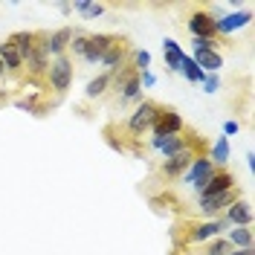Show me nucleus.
<instances>
[{
  "instance_id": "423d86ee",
  "label": "nucleus",
  "mask_w": 255,
  "mask_h": 255,
  "mask_svg": "<svg viewBox=\"0 0 255 255\" xmlns=\"http://www.w3.org/2000/svg\"><path fill=\"white\" fill-rule=\"evenodd\" d=\"M200 157V151H197V142L191 145V148H186V151H180V154H174V157L162 159V165H159V174L165 177V180H174V177H183L186 171H189L191 159Z\"/></svg>"
},
{
  "instance_id": "2f4dec72",
  "label": "nucleus",
  "mask_w": 255,
  "mask_h": 255,
  "mask_svg": "<svg viewBox=\"0 0 255 255\" xmlns=\"http://www.w3.org/2000/svg\"><path fill=\"white\" fill-rule=\"evenodd\" d=\"M139 81H142V87H154V76H151V70H145V73H139Z\"/></svg>"
},
{
  "instance_id": "aec40b11",
  "label": "nucleus",
  "mask_w": 255,
  "mask_h": 255,
  "mask_svg": "<svg viewBox=\"0 0 255 255\" xmlns=\"http://www.w3.org/2000/svg\"><path fill=\"white\" fill-rule=\"evenodd\" d=\"M226 241H229L232 250H253V229L250 226H235Z\"/></svg>"
},
{
  "instance_id": "7c9ffc66",
  "label": "nucleus",
  "mask_w": 255,
  "mask_h": 255,
  "mask_svg": "<svg viewBox=\"0 0 255 255\" xmlns=\"http://www.w3.org/2000/svg\"><path fill=\"white\" fill-rule=\"evenodd\" d=\"M238 130H241V125L235 122V119H229V122L223 125V136H232V133H238Z\"/></svg>"
},
{
  "instance_id": "7ed1b4c3",
  "label": "nucleus",
  "mask_w": 255,
  "mask_h": 255,
  "mask_svg": "<svg viewBox=\"0 0 255 255\" xmlns=\"http://www.w3.org/2000/svg\"><path fill=\"white\" fill-rule=\"evenodd\" d=\"M47 84L58 96H64L67 90H70V84H73V61H70L67 55L49 61V67H47Z\"/></svg>"
},
{
  "instance_id": "0eeeda50",
  "label": "nucleus",
  "mask_w": 255,
  "mask_h": 255,
  "mask_svg": "<svg viewBox=\"0 0 255 255\" xmlns=\"http://www.w3.org/2000/svg\"><path fill=\"white\" fill-rule=\"evenodd\" d=\"M223 229V221H200V223H189V229H186V235L177 241H183V244H203V241H215L221 235Z\"/></svg>"
},
{
  "instance_id": "f3484780",
  "label": "nucleus",
  "mask_w": 255,
  "mask_h": 255,
  "mask_svg": "<svg viewBox=\"0 0 255 255\" xmlns=\"http://www.w3.org/2000/svg\"><path fill=\"white\" fill-rule=\"evenodd\" d=\"M0 64L6 67V73H9V76H17V73L23 70V58L17 55V49L12 47L9 41H3V44H0Z\"/></svg>"
},
{
  "instance_id": "cd10ccee",
  "label": "nucleus",
  "mask_w": 255,
  "mask_h": 255,
  "mask_svg": "<svg viewBox=\"0 0 255 255\" xmlns=\"http://www.w3.org/2000/svg\"><path fill=\"white\" fill-rule=\"evenodd\" d=\"M151 203H154V206H165V209H177L180 206V200H177L171 191H162V194H157V197H151Z\"/></svg>"
},
{
  "instance_id": "4468645a",
  "label": "nucleus",
  "mask_w": 255,
  "mask_h": 255,
  "mask_svg": "<svg viewBox=\"0 0 255 255\" xmlns=\"http://www.w3.org/2000/svg\"><path fill=\"white\" fill-rule=\"evenodd\" d=\"M250 20H253V12H250V9H244V12H232V15L218 17V20H215V26H218V35H229V32L247 26Z\"/></svg>"
},
{
  "instance_id": "f257e3e1",
  "label": "nucleus",
  "mask_w": 255,
  "mask_h": 255,
  "mask_svg": "<svg viewBox=\"0 0 255 255\" xmlns=\"http://www.w3.org/2000/svg\"><path fill=\"white\" fill-rule=\"evenodd\" d=\"M111 76H113L111 90H116V99H119V105L136 102V99L142 96V81H139V73L130 67V61L122 64L119 70H113Z\"/></svg>"
},
{
  "instance_id": "f8f14e48",
  "label": "nucleus",
  "mask_w": 255,
  "mask_h": 255,
  "mask_svg": "<svg viewBox=\"0 0 255 255\" xmlns=\"http://www.w3.org/2000/svg\"><path fill=\"white\" fill-rule=\"evenodd\" d=\"M38 38H41V32H12L6 41H9V44L17 49V55L26 61L32 52H35V47H38Z\"/></svg>"
},
{
  "instance_id": "9d476101",
  "label": "nucleus",
  "mask_w": 255,
  "mask_h": 255,
  "mask_svg": "<svg viewBox=\"0 0 255 255\" xmlns=\"http://www.w3.org/2000/svg\"><path fill=\"white\" fill-rule=\"evenodd\" d=\"M235 200H238V186L229 191H221V194H212V197H200V212L206 215V221H215V215L226 212V206Z\"/></svg>"
},
{
  "instance_id": "b1692460",
  "label": "nucleus",
  "mask_w": 255,
  "mask_h": 255,
  "mask_svg": "<svg viewBox=\"0 0 255 255\" xmlns=\"http://www.w3.org/2000/svg\"><path fill=\"white\" fill-rule=\"evenodd\" d=\"M76 12H79L84 20H96L99 15L108 12V6H105V3H84V0H81V3H76Z\"/></svg>"
},
{
  "instance_id": "39448f33",
  "label": "nucleus",
  "mask_w": 255,
  "mask_h": 255,
  "mask_svg": "<svg viewBox=\"0 0 255 255\" xmlns=\"http://www.w3.org/2000/svg\"><path fill=\"white\" fill-rule=\"evenodd\" d=\"M215 20L218 17L206 12V9H194L186 20V26H189L191 38H203V41H218V26H215Z\"/></svg>"
},
{
  "instance_id": "9b49d317",
  "label": "nucleus",
  "mask_w": 255,
  "mask_h": 255,
  "mask_svg": "<svg viewBox=\"0 0 255 255\" xmlns=\"http://www.w3.org/2000/svg\"><path fill=\"white\" fill-rule=\"evenodd\" d=\"M215 168H218V165L209 159V154H200V157L191 159V165H189V171L183 174V180H186V183H191L194 189H200L209 177L215 174Z\"/></svg>"
},
{
  "instance_id": "6ab92c4d",
  "label": "nucleus",
  "mask_w": 255,
  "mask_h": 255,
  "mask_svg": "<svg viewBox=\"0 0 255 255\" xmlns=\"http://www.w3.org/2000/svg\"><path fill=\"white\" fill-rule=\"evenodd\" d=\"M162 58H165V67H168L171 73H177V70H180V64H183V58H186V52L180 49L177 41L165 38V41H162Z\"/></svg>"
},
{
  "instance_id": "1a4fd4ad",
  "label": "nucleus",
  "mask_w": 255,
  "mask_h": 255,
  "mask_svg": "<svg viewBox=\"0 0 255 255\" xmlns=\"http://www.w3.org/2000/svg\"><path fill=\"white\" fill-rule=\"evenodd\" d=\"M229 189H235V174L229 168H215V174L197 189V197H212V194H221V191Z\"/></svg>"
},
{
  "instance_id": "dca6fc26",
  "label": "nucleus",
  "mask_w": 255,
  "mask_h": 255,
  "mask_svg": "<svg viewBox=\"0 0 255 255\" xmlns=\"http://www.w3.org/2000/svg\"><path fill=\"white\" fill-rule=\"evenodd\" d=\"M226 221L232 223V226H250L253 223V209L247 200H235V203H229L226 206Z\"/></svg>"
},
{
  "instance_id": "412c9836",
  "label": "nucleus",
  "mask_w": 255,
  "mask_h": 255,
  "mask_svg": "<svg viewBox=\"0 0 255 255\" xmlns=\"http://www.w3.org/2000/svg\"><path fill=\"white\" fill-rule=\"evenodd\" d=\"M111 81H113L111 73H102V76H96V79L90 81V84H87L84 96H87V99H102V96L111 90Z\"/></svg>"
},
{
  "instance_id": "72a5a7b5",
  "label": "nucleus",
  "mask_w": 255,
  "mask_h": 255,
  "mask_svg": "<svg viewBox=\"0 0 255 255\" xmlns=\"http://www.w3.org/2000/svg\"><path fill=\"white\" fill-rule=\"evenodd\" d=\"M6 76H9V73H6V67H3V64H0V81L6 79Z\"/></svg>"
},
{
  "instance_id": "473e14b6",
  "label": "nucleus",
  "mask_w": 255,
  "mask_h": 255,
  "mask_svg": "<svg viewBox=\"0 0 255 255\" xmlns=\"http://www.w3.org/2000/svg\"><path fill=\"white\" fill-rule=\"evenodd\" d=\"M229 255H253V250H232Z\"/></svg>"
},
{
  "instance_id": "a211bd4d",
  "label": "nucleus",
  "mask_w": 255,
  "mask_h": 255,
  "mask_svg": "<svg viewBox=\"0 0 255 255\" xmlns=\"http://www.w3.org/2000/svg\"><path fill=\"white\" fill-rule=\"evenodd\" d=\"M194 58V64L203 70V73H218L223 67V55L218 52V49H206V52H194L191 55Z\"/></svg>"
},
{
  "instance_id": "c756f323",
  "label": "nucleus",
  "mask_w": 255,
  "mask_h": 255,
  "mask_svg": "<svg viewBox=\"0 0 255 255\" xmlns=\"http://www.w3.org/2000/svg\"><path fill=\"white\" fill-rule=\"evenodd\" d=\"M194 52H206V49H218V41H203V38H191Z\"/></svg>"
},
{
  "instance_id": "6e6552de",
  "label": "nucleus",
  "mask_w": 255,
  "mask_h": 255,
  "mask_svg": "<svg viewBox=\"0 0 255 255\" xmlns=\"http://www.w3.org/2000/svg\"><path fill=\"white\" fill-rule=\"evenodd\" d=\"M119 41V35H111V32H96L87 38V52H84V61L87 64H102L105 52Z\"/></svg>"
},
{
  "instance_id": "2eb2a0df",
  "label": "nucleus",
  "mask_w": 255,
  "mask_h": 255,
  "mask_svg": "<svg viewBox=\"0 0 255 255\" xmlns=\"http://www.w3.org/2000/svg\"><path fill=\"white\" fill-rule=\"evenodd\" d=\"M128 52H130L128 41H125V38H119V41H116V44H113V47L108 49V52H105L102 64H105V67H108V70L113 73V70H119L122 64H128Z\"/></svg>"
},
{
  "instance_id": "c85d7f7f",
  "label": "nucleus",
  "mask_w": 255,
  "mask_h": 255,
  "mask_svg": "<svg viewBox=\"0 0 255 255\" xmlns=\"http://www.w3.org/2000/svg\"><path fill=\"white\" fill-rule=\"evenodd\" d=\"M218 87H221L218 73H206V79H203V90H206V93H218Z\"/></svg>"
},
{
  "instance_id": "20e7f679",
  "label": "nucleus",
  "mask_w": 255,
  "mask_h": 255,
  "mask_svg": "<svg viewBox=\"0 0 255 255\" xmlns=\"http://www.w3.org/2000/svg\"><path fill=\"white\" fill-rule=\"evenodd\" d=\"M151 130H154V136H162V139H165V136H180V133L186 130V122H183V116H180L174 108H162V105H159Z\"/></svg>"
},
{
  "instance_id": "f03ea898",
  "label": "nucleus",
  "mask_w": 255,
  "mask_h": 255,
  "mask_svg": "<svg viewBox=\"0 0 255 255\" xmlns=\"http://www.w3.org/2000/svg\"><path fill=\"white\" fill-rule=\"evenodd\" d=\"M159 105L157 102H151V99H142L139 105H136V111L128 116L125 122V130L130 139H139V136H145L148 130H151V125H154V116H157Z\"/></svg>"
},
{
  "instance_id": "ddd939ff",
  "label": "nucleus",
  "mask_w": 255,
  "mask_h": 255,
  "mask_svg": "<svg viewBox=\"0 0 255 255\" xmlns=\"http://www.w3.org/2000/svg\"><path fill=\"white\" fill-rule=\"evenodd\" d=\"M70 41H73V26H61V29L49 32V38H47V52L52 55V58H61V55H67Z\"/></svg>"
},
{
  "instance_id": "bb28decb",
  "label": "nucleus",
  "mask_w": 255,
  "mask_h": 255,
  "mask_svg": "<svg viewBox=\"0 0 255 255\" xmlns=\"http://www.w3.org/2000/svg\"><path fill=\"white\" fill-rule=\"evenodd\" d=\"M229 253H232V247H229L226 238H215L206 250H203V255H229Z\"/></svg>"
},
{
  "instance_id": "4be33fe9",
  "label": "nucleus",
  "mask_w": 255,
  "mask_h": 255,
  "mask_svg": "<svg viewBox=\"0 0 255 255\" xmlns=\"http://www.w3.org/2000/svg\"><path fill=\"white\" fill-rule=\"evenodd\" d=\"M177 73H183L186 81H191V84H203V79H206V73H203V70L194 64V58H189V55L183 58V64H180V70H177Z\"/></svg>"
},
{
  "instance_id": "5701e85b",
  "label": "nucleus",
  "mask_w": 255,
  "mask_h": 255,
  "mask_svg": "<svg viewBox=\"0 0 255 255\" xmlns=\"http://www.w3.org/2000/svg\"><path fill=\"white\" fill-rule=\"evenodd\" d=\"M209 159H212L218 168H223V165H226V159H229V139H226V136H218V142L212 145V154H209Z\"/></svg>"
},
{
  "instance_id": "393cba45",
  "label": "nucleus",
  "mask_w": 255,
  "mask_h": 255,
  "mask_svg": "<svg viewBox=\"0 0 255 255\" xmlns=\"http://www.w3.org/2000/svg\"><path fill=\"white\" fill-rule=\"evenodd\" d=\"M87 38H90V35H84V32H79V29H73V41H70L67 52H73V55L84 58V52H87Z\"/></svg>"
},
{
  "instance_id": "a878e982",
  "label": "nucleus",
  "mask_w": 255,
  "mask_h": 255,
  "mask_svg": "<svg viewBox=\"0 0 255 255\" xmlns=\"http://www.w3.org/2000/svg\"><path fill=\"white\" fill-rule=\"evenodd\" d=\"M130 67H133L136 73H145V70L151 67V52H148V49H136V52H133V61H130Z\"/></svg>"
}]
</instances>
